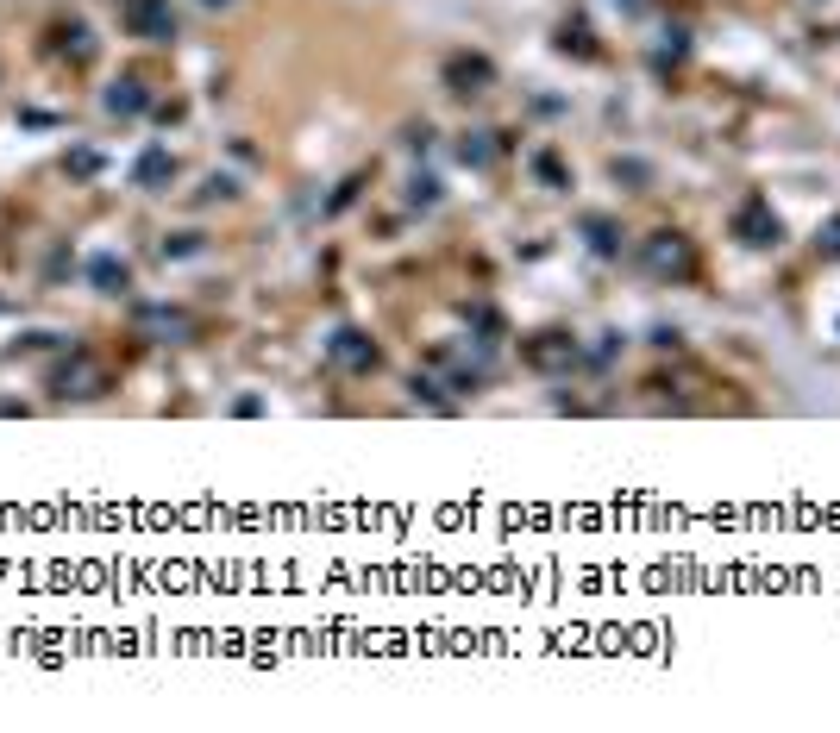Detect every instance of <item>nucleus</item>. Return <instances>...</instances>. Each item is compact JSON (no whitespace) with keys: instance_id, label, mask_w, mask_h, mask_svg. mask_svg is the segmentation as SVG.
I'll return each mask as SVG.
<instances>
[{"instance_id":"9b49d317","label":"nucleus","mask_w":840,"mask_h":733,"mask_svg":"<svg viewBox=\"0 0 840 733\" xmlns=\"http://www.w3.org/2000/svg\"><path fill=\"white\" fill-rule=\"evenodd\" d=\"M88 276H95L101 289H126V264H113V257H95V264H88Z\"/></svg>"},{"instance_id":"4468645a","label":"nucleus","mask_w":840,"mask_h":733,"mask_svg":"<svg viewBox=\"0 0 840 733\" xmlns=\"http://www.w3.org/2000/svg\"><path fill=\"white\" fill-rule=\"evenodd\" d=\"M621 7H640V0H621Z\"/></svg>"},{"instance_id":"2eb2a0df","label":"nucleus","mask_w":840,"mask_h":733,"mask_svg":"<svg viewBox=\"0 0 840 733\" xmlns=\"http://www.w3.org/2000/svg\"><path fill=\"white\" fill-rule=\"evenodd\" d=\"M207 7H220V0H207Z\"/></svg>"},{"instance_id":"6e6552de","label":"nucleus","mask_w":840,"mask_h":733,"mask_svg":"<svg viewBox=\"0 0 840 733\" xmlns=\"http://www.w3.org/2000/svg\"><path fill=\"white\" fill-rule=\"evenodd\" d=\"M138 182H145V188H157V182H170L176 176V163H170V151H145V157H138V170H132Z\"/></svg>"},{"instance_id":"20e7f679","label":"nucleus","mask_w":840,"mask_h":733,"mask_svg":"<svg viewBox=\"0 0 840 733\" xmlns=\"http://www.w3.org/2000/svg\"><path fill=\"white\" fill-rule=\"evenodd\" d=\"M446 82H452V94H483L489 82H496V69H489V57H452Z\"/></svg>"},{"instance_id":"ddd939ff","label":"nucleus","mask_w":840,"mask_h":733,"mask_svg":"<svg viewBox=\"0 0 840 733\" xmlns=\"http://www.w3.org/2000/svg\"><path fill=\"white\" fill-rule=\"evenodd\" d=\"M822 251H834V257H840V220H834V226L822 232Z\"/></svg>"},{"instance_id":"39448f33","label":"nucleus","mask_w":840,"mask_h":733,"mask_svg":"<svg viewBox=\"0 0 840 733\" xmlns=\"http://www.w3.org/2000/svg\"><path fill=\"white\" fill-rule=\"evenodd\" d=\"M527 358L540 364V370H565V364H577V345L565 333H540V339L527 345Z\"/></svg>"},{"instance_id":"f03ea898","label":"nucleus","mask_w":840,"mask_h":733,"mask_svg":"<svg viewBox=\"0 0 840 733\" xmlns=\"http://www.w3.org/2000/svg\"><path fill=\"white\" fill-rule=\"evenodd\" d=\"M734 232H740L746 245H759V251L784 239V226H778V214H772V201H765V195H753V201L734 214Z\"/></svg>"},{"instance_id":"1a4fd4ad","label":"nucleus","mask_w":840,"mask_h":733,"mask_svg":"<svg viewBox=\"0 0 840 733\" xmlns=\"http://www.w3.org/2000/svg\"><path fill=\"white\" fill-rule=\"evenodd\" d=\"M138 107H145V94H138V82H132V76L107 88V113H138Z\"/></svg>"},{"instance_id":"423d86ee","label":"nucleus","mask_w":840,"mask_h":733,"mask_svg":"<svg viewBox=\"0 0 840 733\" xmlns=\"http://www.w3.org/2000/svg\"><path fill=\"white\" fill-rule=\"evenodd\" d=\"M333 358H339L345 370H370V364H377V345H370L364 333H352V326H345V333H333Z\"/></svg>"},{"instance_id":"9d476101","label":"nucleus","mask_w":840,"mask_h":733,"mask_svg":"<svg viewBox=\"0 0 840 733\" xmlns=\"http://www.w3.org/2000/svg\"><path fill=\"white\" fill-rule=\"evenodd\" d=\"M489 138H496V132H464L458 157H464V163H489V157H496V145H489Z\"/></svg>"},{"instance_id":"7ed1b4c3","label":"nucleus","mask_w":840,"mask_h":733,"mask_svg":"<svg viewBox=\"0 0 840 733\" xmlns=\"http://www.w3.org/2000/svg\"><path fill=\"white\" fill-rule=\"evenodd\" d=\"M646 270L652 276H684L690 270V245L678 239V232H652L646 239Z\"/></svg>"},{"instance_id":"f8f14e48","label":"nucleus","mask_w":840,"mask_h":733,"mask_svg":"<svg viewBox=\"0 0 840 733\" xmlns=\"http://www.w3.org/2000/svg\"><path fill=\"white\" fill-rule=\"evenodd\" d=\"M433 188H439L433 176H414V195H408V201H414V207H433Z\"/></svg>"},{"instance_id":"f257e3e1","label":"nucleus","mask_w":840,"mask_h":733,"mask_svg":"<svg viewBox=\"0 0 840 733\" xmlns=\"http://www.w3.org/2000/svg\"><path fill=\"white\" fill-rule=\"evenodd\" d=\"M126 32L151 38V44L176 38V7H170V0H126Z\"/></svg>"},{"instance_id":"0eeeda50","label":"nucleus","mask_w":840,"mask_h":733,"mask_svg":"<svg viewBox=\"0 0 840 733\" xmlns=\"http://www.w3.org/2000/svg\"><path fill=\"white\" fill-rule=\"evenodd\" d=\"M583 232H590V251H596V257H615V251H621V232H615V220L590 214V220H583Z\"/></svg>"}]
</instances>
